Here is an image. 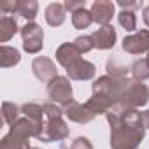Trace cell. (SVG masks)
Returning a JSON list of instances; mask_svg holds the SVG:
<instances>
[{
	"instance_id": "1",
	"label": "cell",
	"mask_w": 149,
	"mask_h": 149,
	"mask_svg": "<svg viewBox=\"0 0 149 149\" xmlns=\"http://www.w3.org/2000/svg\"><path fill=\"white\" fill-rule=\"evenodd\" d=\"M105 116L111 125V147L137 149L146 133L142 112H139L137 109L112 107L105 112Z\"/></svg>"
},
{
	"instance_id": "2",
	"label": "cell",
	"mask_w": 149,
	"mask_h": 149,
	"mask_svg": "<svg viewBox=\"0 0 149 149\" xmlns=\"http://www.w3.org/2000/svg\"><path fill=\"white\" fill-rule=\"evenodd\" d=\"M149 102V88L146 84H142L140 81H135V79H130L126 90H125V95H123V100H121V105L119 107H125V109H137V107H142Z\"/></svg>"
},
{
	"instance_id": "3",
	"label": "cell",
	"mask_w": 149,
	"mask_h": 149,
	"mask_svg": "<svg viewBox=\"0 0 149 149\" xmlns=\"http://www.w3.org/2000/svg\"><path fill=\"white\" fill-rule=\"evenodd\" d=\"M21 37H23V49L30 54H35L42 49L44 44V32L39 25L35 23H26L21 28Z\"/></svg>"
},
{
	"instance_id": "4",
	"label": "cell",
	"mask_w": 149,
	"mask_h": 149,
	"mask_svg": "<svg viewBox=\"0 0 149 149\" xmlns=\"http://www.w3.org/2000/svg\"><path fill=\"white\" fill-rule=\"evenodd\" d=\"M47 97L51 98V102L60 104L63 107L67 104H70L74 98H72V86H70L68 79L58 76L54 81H51L47 84Z\"/></svg>"
},
{
	"instance_id": "5",
	"label": "cell",
	"mask_w": 149,
	"mask_h": 149,
	"mask_svg": "<svg viewBox=\"0 0 149 149\" xmlns=\"http://www.w3.org/2000/svg\"><path fill=\"white\" fill-rule=\"evenodd\" d=\"M68 135V126L61 118H54V119H47V123H44V126L40 128V132L37 133V139L42 142H53V140H63Z\"/></svg>"
},
{
	"instance_id": "6",
	"label": "cell",
	"mask_w": 149,
	"mask_h": 149,
	"mask_svg": "<svg viewBox=\"0 0 149 149\" xmlns=\"http://www.w3.org/2000/svg\"><path fill=\"white\" fill-rule=\"evenodd\" d=\"M123 49L130 54H142L149 53V30H140L133 35H128L123 39Z\"/></svg>"
},
{
	"instance_id": "7",
	"label": "cell",
	"mask_w": 149,
	"mask_h": 149,
	"mask_svg": "<svg viewBox=\"0 0 149 149\" xmlns=\"http://www.w3.org/2000/svg\"><path fill=\"white\" fill-rule=\"evenodd\" d=\"M32 70L35 74V77L42 83H51L54 81L58 76H56V65L53 63V60L46 58V56H37L32 63Z\"/></svg>"
},
{
	"instance_id": "8",
	"label": "cell",
	"mask_w": 149,
	"mask_h": 149,
	"mask_svg": "<svg viewBox=\"0 0 149 149\" xmlns=\"http://www.w3.org/2000/svg\"><path fill=\"white\" fill-rule=\"evenodd\" d=\"M63 114H65L70 121L81 123V125L90 123V121L95 119V114L88 109V105H86V104H79V102H76V100H72L70 104H67V105L63 107Z\"/></svg>"
},
{
	"instance_id": "9",
	"label": "cell",
	"mask_w": 149,
	"mask_h": 149,
	"mask_svg": "<svg viewBox=\"0 0 149 149\" xmlns=\"http://www.w3.org/2000/svg\"><path fill=\"white\" fill-rule=\"evenodd\" d=\"M95 65L91 61H86V60H77L74 61L68 68H67V76L74 81H88L95 76Z\"/></svg>"
},
{
	"instance_id": "10",
	"label": "cell",
	"mask_w": 149,
	"mask_h": 149,
	"mask_svg": "<svg viewBox=\"0 0 149 149\" xmlns=\"http://www.w3.org/2000/svg\"><path fill=\"white\" fill-rule=\"evenodd\" d=\"M90 13H91L95 23L105 26V25H109V21L114 16V4L109 2V0H97V2H93Z\"/></svg>"
},
{
	"instance_id": "11",
	"label": "cell",
	"mask_w": 149,
	"mask_h": 149,
	"mask_svg": "<svg viewBox=\"0 0 149 149\" xmlns=\"http://www.w3.org/2000/svg\"><path fill=\"white\" fill-rule=\"evenodd\" d=\"M91 40H93V47L95 49H111L116 44V30L111 25L100 26L97 32L91 33Z\"/></svg>"
},
{
	"instance_id": "12",
	"label": "cell",
	"mask_w": 149,
	"mask_h": 149,
	"mask_svg": "<svg viewBox=\"0 0 149 149\" xmlns=\"http://www.w3.org/2000/svg\"><path fill=\"white\" fill-rule=\"evenodd\" d=\"M56 60L61 67L68 68L74 61L81 60V53H79V49L76 47L74 42H65L56 49Z\"/></svg>"
},
{
	"instance_id": "13",
	"label": "cell",
	"mask_w": 149,
	"mask_h": 149,
	"mask_svg": "<svg viewBox=\"0 0 149 149\" xmlns=\"http://www.w3.org/2000/svg\"><path fill=\"white\" fill-rule=\"evenodd\" d=\"M67 9H65V4H51V6H47V9H46V21H47V25H51V26H60V25H63V21H65V13Z\"/></svg>"
},
{
	"instance_id": "14",
	"label": "cell",
	"mask_w": 149,
	"mask_h": 149,
	"mask_svg": "<svg viewBox=\"0 0 149 149\" xmlns=\"http://www.w3.org/2000/svg\"><path fill=\"white\" fill-rule=\"evenodd\" d=\"M21 112L28 118V119H32L33 123H37L39 126H44V105H39V104H26V105H23L21 107Z\"/></svg>"
},
{
	"instance_id": "15",
	"label": "cell",
	"mask_w": 149,
	"mask_h": 149,
	"mask_svg": "<svg viewBox=\"0 0 149 149\" xmlns=\"http://www.w3.org/2000/svg\"><path fill=\"white\" fill-rule=\"evenodd\" d=\"M16 32H18L16 19H13L9 16H4L2 19H0V40H2V42H7Z\"/></svg>"
},
{
	"instance_id": "16",
	"label": "cell",
	"mask_w": 149,
	"mask_h": 149,
	"mask_svg": "<svg viewBox=\"0 0 149 149\" xmlns=\"http://www.w3.org/2000/svg\"><path fill=\"white\" fill-rule=\"evenodd\" d=\"M0 54H2V56H0V65H2L4 68L19 63V58H21L18 49L9 47V46H2V47H0Z\"/></svg>"
},
{
	"instance_id": "17",
	"label": "cell",
	"mask_w": 149,
	"mask_h": 149,
	"mask_svg": "<svg viewBox=\"0 0 149 149\" xmlns=\"http://www.w3.org/2000/svg\"><path fill=\"white\" fill-rule=\"evenodd\" d=\"M91 23H93V16H91V13L86 7L84 9H79V11H76V13L72 14V25L76 26L77 30H84Z\"/></svg>"
},
{
	"instance_id": "18",
	"label": "cell",
	"mask_w": 149,
	"mask_h": 149,
	"mask_svg": "<svg viewBox=\"0 0 149 149\" xmlns=\"http://www.w3.org/2000/svg\"><path fill=\"white\" fill-rule=\"evenodd\" d=\"M37 11H39V4L33 2V0H23V2L18 4V14L25 19H28L32 23V19L37 16Z\"/></svg>"
},
{
	"instance_id": "19",
	"label": "cell",
	"mask_w": 149,
	"mask_h": 149,
	"mask_svg": "<svg viewBox=\"0 0 149 149\" xmlns=\"http://www.w3.org/2000/svg\"><path fill=\"white\" fill-rule=\"evenodd\" d=\"M130 70H132V76H133L135 81L142 83V81L149 79V63H147V60H135L132 63Z\"/></svg>"
},
{
	"instance_id": "20",
	"label": "cell",
	"mask_w": 149,
	"mask_h": 149,
	"mask_svg": "<svg viewBox=\"0 0 149 149\" xmlns=\"http://www.w3.org/2000/svg\"><path fill=\"white\" fill-rule=\"evenodd\" d=\"M107 72H109V76H111V77L123 79V77H126L128 68H126L125 65H121L116 58H111V60H107Z\"/></svg>"
},
{
	"instance_id": "21",
	"label": "cell",
	"mask_w": 149,
	"mask_h": 149,
	"mask_svg": "<svg viewBox=\"0 0 149 149\" xmlns=\"http://www.w3.org/2000/svg\"><path fill=\"white\" fill-rule=\"evenodd\" d=\"M121 26L126 30V32H133L137 28V16L133 11H121L119 16H118Z\"/></svg>"
},
{
	"instance_id": "22",
	"label": "cell",
	"mask_w": 149,
	"mask_h": 149,
	"mask_svg": "<svg viewBox=\"0 0 149 149\" xmlns=\"http://www.w3.org/2000/svg\"><path fill=\"white\" fill-rule=\"evenodd\" d=\"M18 114H19V109L9 102L4 104V121L9 123V125H14L18 121Z\"/></svg>"
},
{
	"instance_id": "23",
	"label": "cell",
	"mask_w": 149,
	"mask_h": 149,
	"mask_svg": "<svg viewBox=\"0 0 149 149\" xmlns=\"http://www.w3.org/2000/svg\"><path fill=\"white\" fill-rule=\"evenodd\" d=\"M74 44H76V47L79 49L81 54L88 53L90 49H93V40H91V35H83V37H77L76 40H74Z\"/></svg>"
},
{
	"instance_id": "24",
	"label": "cell",
	"mask_w": 149,
	"mask_h": 149,
	"mask_svg": "<svg viewBox=\"0 0 149 149\" xmlns=\"http://www.w3.org/2000/svg\"><path fill=\"white\" fill-rule=\"evenodd\" d=\"M44 114L47 119H54V118H61L63 114V109L58 107V104L51 102V104H44Z\"/></svg>"
},
{
	"instance_id": "25",
	"label": "cell",
	"mask_w": 149,
	"mask_h": 149,
	"mask_svg": "<svg viewBox=\"0 0 149 149\" xmlns=\"http://www.w3.org/2000/svg\"><path fill=\"white\" fill-rule=\"evenodd\" d=\"M70 149H93V146H91V142L86 137H77L76 140L72 142Z\"/></svg>"
},
{
	"instance_id": "26",
	"label": "cell",
	"mask_w": 149,
	"mask_h": 149,
	"mask_svg": "<svg viewBox=\"0 0 149 149\" xmlns=\"http://www.w3.org/2000/svg\"><path fill=\"white\" fill-rule=\"evenodd\" d=\"M118 6L121 7V11H133L135 13V9L142 7V0H140V2H125V0H119Z\"/></svg>"
},
{
	"instance_id": "27",
	"label": "cell",
	"mask_w": 149,
	"mask_h": 149,
	"mask_svg": "<svg viewBox=\"0 0 149 149\" xmlns=\"http://www.w3.org/2000/svg\"><path fill=\"white\" fill-rule=\"evenodd\" d=\"M65 9L70 11V14H74L79 9H84V2H74V0H67L65 2Z\"/></svg>"
},
{
	"instance_id": "28",
	"label": "cell",
	"mask_w": 149,
	"mask_h": 149,
	"mask_svg": "<svg viewBox=\"0 0 149 149\" xmlns=\"http://www.w3.org/2000/svg\"><path fill=\"white\" fill-rule=\"evenodd\" d=\"M142 19H144V23H146L147 28H149V6L144 7V11H142Z\"/></svg>"
},
{
	"instance_id": "29",
	"label": "cell",
	"mask_w": 149,
	"mask_h": 149,
	"mask_svg": "<svg viewBox=\"0 0 149 149\" xmlns=\"http://www.w3.org/2000/svg\"><path fill=\"white\" fill-rule=\"evenodd\" d=\"M142 123H144V128L149 130V109L142 112Z\"/></svg>"
},
{
	"instance_id": "30",
	"label": "cell",
	"mask_w": 149,
	"mask_h": 149,
	"mask_svg": "<svg viewBox=\"0 0 149 149\" xmlns=\"http://www.w3.org/2000/svg\"><path fill=\"white\" fill-rule=\"evenodd\" d=\"M146 60H147V63H149V53H147V56H146Z\"/></svg>"
},
{
	"instance_id": "31",
	"label": "cell",
	"mask_w": 149,
	"mask_h": 149,
	"mask_svg": "<svg viewBox=\"0 0 149 149\" xmlns=\"http://www.w3.org/2000/svg\"><path fill=\"white\" fill-rule=\"evenodd\" d=\"M30 149H37V147H30Z\"/></svg>"
},
{
	"instance_id": "32",
	"label": "cell",
	"mask_w": 149,
	"mask_h": 149,
	"mask_svg": "<svg viewBox=\"0 0 149 149\" xmlns=\"http://www.w3.org/2000/svg\"><path fill=\"white\" fill-rule=\"evenodd\" d=\"M137 149H139V147H137Z\"/></svg>"
}]
</instances>
